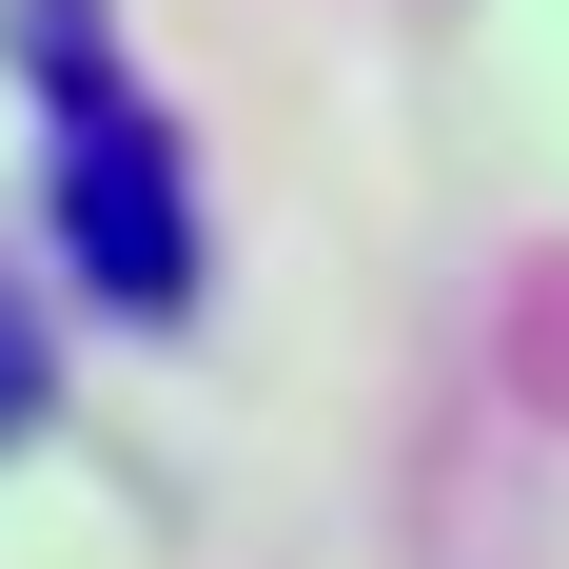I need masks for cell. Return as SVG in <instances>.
Listing matches in <instances>:
<instances>
[{
  "instance_id": "obj_2",
  "label": "cell",
  "mask_w": 569,
  "mask_h": 569,
  "mask_svg": "<svg viewBox=\"0 0 569 569\" xmlns=\"http://www.w3.org/2000/svg\"><path fill=\"white\" fill-rule=\"evenodd\" d=\"M40 412V315H20V276H0V432Z\"/></svg>"
},
{
  "instance_id": "obj_1",
  "label": "cell",
  "mask_w": 569,
  "mask_h": 569,
  "mask_svg": "<svg viewBox=\"0 0 569 569\" xmlns=\"http://www.w3.org/2000/svg\"><path fill=\"white\" fill-rule=\"evenodd\" d=\"M0 59L40 99V177H59V276L99 315H177L197 295V158H177L158 79L118 59L99 0H0Z\"/></svg>"
}]
</instances>
